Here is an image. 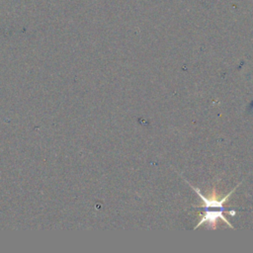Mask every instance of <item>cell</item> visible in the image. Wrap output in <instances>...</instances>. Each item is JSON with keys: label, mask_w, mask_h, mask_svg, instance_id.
Listing matches in <instances>:
<instances>
[{"label": "cell", "mask_w": 253, "mask_h": 253, "mask_svg": "<svg viewBox=\"0 0 253 253\" xmlns=\"http://www.w3.org/2000/svg\"><path fill=\"white\" fill-rule=\"evenodd\" d=\"M186 182H187V181H186ZM187 183L190 185L189 182H187ZM190 186H191V187L193 188V190L200 196L201 200L203 201V205L201 206V208L204 209V212H203V214H202V218H201V220L197 223V225L194 227V229H196L198 226H201L202 224H206L209 228L215 229V228H216V223H217V220H218V219L223 220L228 226H230L231 228H233L232 224L225 218V216L223 215V213H224V211H227V212L230 213V215H235L236 211H229V210L225 209V208H224V204H225V202L230 198L231 194L235 191V189L238 187V185L235 186V188H234L233 190H231V191H230L225 197H223V198H218V197L216 196V194H215L214 189H212V191H211V193L210 196L205 197V196L201 193L200 189H197V188L193 187L192 185H190Z\"/></svg>", "instance_id": "6da1fadb"}, {"label": "cell", "mask_w": 253, "mask_h": 253, "mask_svg": "<svg viewBox=\"0 0 253 253\" xmlns=\"http://www.w3.org/2000/svg\"><path fill=\"white\" fill-rule=\"evenodd\" d=\"M252 105H253V104H252Z\"/></svg>", "instance_id": "7a4b0ae2"}]
</instances>
